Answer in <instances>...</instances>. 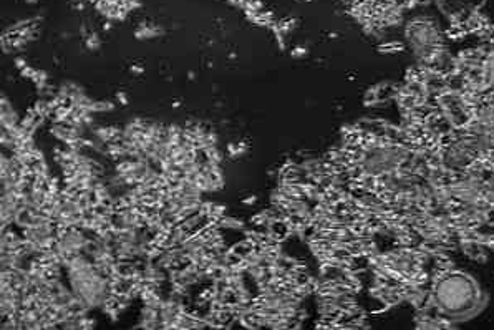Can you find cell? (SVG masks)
Returning a JSON list of instances; mask_svg holds the SVG:
<instances>
[{"label":"cell","instance_id":"cell-1","mask_svg":"<svg viewBox=\"0 0 494 330\" xmlns=\"http://www.w3.org/2000/svg\"><path fill=\"white\" fill-rule=\"evenodd\" d=\"M435 299L441 312L455 319H466L479 311L483 295L471 277L461 272H451L438 280Z\"/></svg>","mask_w":494,"mask_h":330},{"label":"cell","instance_id":"cell-2","mask_svg":"<svg viewBox=\"0 0 494 330\" xmlns=\"http://www.w3.org/2000/svg\"><path fill=\"white\" fill-rule=\"evenodd\" d=\"M164 34V29L156 23L151 22H141L135 30V37L138 40H148V38H156Z\"/></svg>","mask_w":494,"mask_h":330},{"label":"cell","instance_id":"cell-3","mask_svg":"<svg viewBox=\"0 0 494 330\" xmlns=\"http://www.w3.org/2000/svg\"><path fill=\"white\" fill-rule=\"evenodd\" d=\"M85 47L88 48V50H96V48H100V37H98V34H95V32H90V34L85 37Z\"/></svg>","mask_w":494,"mask_h":330},{"label":"cell","instance_id":"cell-4","mask_svg":"<svg viewBox=\"0 0 494 330\" xmlns=\"http://www.w3.org/2000/svg\"><path fill=\"white\" fill-rule=\"evenodd\" d=\"M254 201H256V196H249V198H246L242 201L244 204H247V206H251V204H254Z\"/></svg>","mask_w":494,"mask_h":330},{"label":"cell","instance_id":"cell-5","mask_svg":"<svg viewBox=\"0 0 494 330\" xmlns=\"http://www.w3.org/2000/svg\"><path fill=\"white\" fill-rule=\"evenodd\" d=\"M15 65L20 67V68H25V60H22V58H15Z\"/></svg>","mask_w":494,"mask_h":330},{"label":"cell","instance_id":"cell-6","mask_svg":"<svg viewBox=\"0 0 494 330\" xmlns=\"http://www.w3.org/2000/svg\"><path fill=\"white\" fill-rule=\"evenodd\" d=\"M131 71H133V73H143V67H138V65H133V67H131Z\"/></svg>","mask_w":494,"mask_h":330},{"label":"cell","instance_id":"cell-7","mask_svg":"<svg viewBox=\"0 0 494 330\" xmlns=\"http://www.w3.org/2000/svg\"><path fill=\"white\" fill-rule=\"evenodd\" d=\"M116 96H118V100H119V103H121V104H126L128 103V100H126V96H124V93H118Z\"/></svg>","mask_w":494,"mask_h":330},{"label":"cell","instance_id":"cell-8","mask_svg":"<svg viewBox=\"0 0 494 330\" xmlns=\"http://www.w3.org/2000/svg\"><path fill=\"white\" fill-rule=\"evenodd\" d=\"M25 2H27V3H37L38 0H25Z\"/></svg>","mask_w":494,"mask_h":330}]
</instances>
